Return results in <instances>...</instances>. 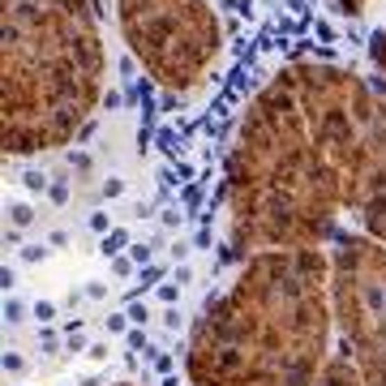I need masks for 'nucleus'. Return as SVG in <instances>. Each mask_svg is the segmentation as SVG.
Returning a JSON list of instances; mask_svg holds the SVG:
<instances>
[{
	"label": "nucleus",
	"mask_w": 386,
	"mask_h": 386,
	"mask_svg": "<svg viewBox=\"0 0 386 386\" xmlns=\"http://www.w3.org/2000/svg\"><path fill=\"white\" fill-rule=\"evenodd\" d=\"M227 206L245 249H318L344 211L386 241V90L344 65H283L236 124Z\"/></svg>",
	"instance_id": "f257e3e1"
},
{
	"label": "nucleus",
	"mask_w": 386,
	"mask_h": 386,
	"mask_svg": "<svg viewBox=\"0 0 386 386\" xmlns=\"http://www.w3.org/2000/svg\"><path fill=\"white\" fill-rule=\"evenodd\" d=\"M326 257L318 249H266L236 288L206 300L189 373L198 386H318L326 348Z\"/></svg>",
	"instance_id": "f03ea898"
},
{
	"label": "nucleus",
	"mask_w": 386,
	"mask_h": 386,
	"mask_svg": "<svg viewBox=\"0 0 386 386\" xmlns=\"http://www.w3.org/2000/svg\"><path fill=\"white\" fill-rule=\"evenodd\" d=\"M0 31L5 150L69 146L90 124L108 77L99 0H0Z\"/></svg>",
	"instance_id": "7ed1b4c3"
},
{
	"label": "nucleus",
	"mask_w": 386,
	"mask_h": 386,
	"mask_svg": "<svg viewBox=\"0 0 386 386\" xmlns=\"http://www.w3.org/2000/svg\"><path fill=\"white\" fill-rule=\"evenodd\" d=\"M116 26L146 77L172 95L198 90L223 51V26L211 0H116Z\"/></svg>",
	"instance_id": "20e7f679"
},
{
	"label": "nucleus",
	"mask_w": 386,
	"mask_h": 386,
	"mask_svg": "<svg viewBox=\"0 0 386 386\" xmlns=\"http://www.w3.org/2000/svg\"><path fill=\"white\" fill-rule=\"evenodd\" d=\"M330 271L344 344L360 369V382L386 386V249L360 236H344Z\"/></svg>",
	"instance_id": "39448f33"
},
{
	"label": "nucleus",
	"mask_w": 386,
	"mask_h": 386,
	"mask_svg": "<svg viewBox=\"0 0 386 386\" xmlns=\"http://www.w3.org/2000/svg\"><path fill=\"white\" fill-rule=\"evenodd\" d=\"M369 65H373L378 86L386 90V31H378V35H373V43H369Z\"/></svg>",
	"instance_id": "423d86ee"
},
{
	"label": "nucleus",
	"mask_w": 386,
	"mask_h": 386,
	"mask_svg": "<svg viewBox=\"0 0 386 386\" xmlns=\"http://www.w3.org/2000/svg\"><path fill=\"white\" fill-rule=\"evenodd\" d=\"M318 386H365V382H360V378L344 365V360H339V365H330V369L318 378Z\"/></svg>",
	"instance_id": "0eeeda50"
},
{
	"label": "nucleus",
	"mask_w": 386,
	"mask_h": 386,
	"mask_svg": "<svg viewBox=\"0 0 386 386\" xmlns=\"http://www.w3.org/2000/svg\"><path fill=\"white\" fill-rule=\"evenodd\" d=\"M369 5H373V0H339V9H344V13H352V17H356V13H365Z\"/></svg>",
	"instance_id": "6e6552de"
}]
</instances>
